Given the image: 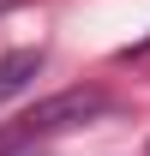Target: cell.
Here are the masks:
<instances>
[{
    "label": "cell",
    "instance_id": "cell-2",
    "mask_svg": "<svg viewBox=\"0 0 150 156\" xmlns=\"http://www.w3.org/2000/svg\"><path fill=\"white\" fill-rule=\"evenodd\" d=\"M36 72H42V48H18V54H6V60H0V102L18 96Z\"/></svg>",
    "mask_w": 150,
    "mask_h": 156
},
{
    "label": "cell",
    "instance_id": "cell-3",
    "mask_svg": "<svg viewBox=\"0 0 150 156\" xmlns=\"http://www.w3.org/2000/svg\"><path fill=\"white\" fill-rule=\"evenodd\" d=\"M144 48H150V36H144V42H138V48H132V54H144Z\"/></svg>",
    "mask_w": 150,
    "mask_h": 156
},
{
    "label": "cell",
    "instance_id": "cell-1",
    "mask_svg": "<svg viewBox=\"0 0 150 156\" xmlns=\"http://www.w3.org/2000/svg\"><path fill=\"white\" fill-rule=\"evenodd\" d=\"M90 114H102V90H60V96L36 102L30 114H18L6 132H0V156H24L30 144L66 132V126H84Z\"/></svg>",
    "mask_w": 150,
    "mask_h": 156
}]
</instances>
